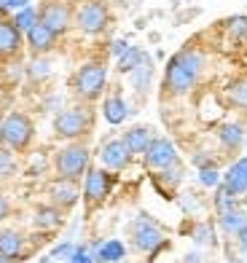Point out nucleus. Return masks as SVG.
Segmentation results:
<instances>
[{
  "label": "nucleus",
  "instance_id": "obj_41",
  "mask_svg": "<svg viewBox=\"0 0 247 263\" xmlns=\"http://www.w3.org/2000/svg\"><path fill=\"white\" fill-rule=\"evenodd\" d=\"M78 3H84V0H78Z\"/></svg>",
  "mask_w": 247,
  "mask_h": 263
},
{
  "label": "nucleus",
  "instance_id": "obj_28",
  "mask_svg": "<svg viewBox=\"0 0 247 263\" xmlns=\"http://www.w3.org/2000/svg\"><path fill=\"white\" fill-rule=\"evenodd\" d=\"M226 30L231 32V38H237V41L247 38V16H231L226 22Z\"/></svg>",
  "mask_w": 247,
  "mask_h": 263
},
{
  "label": "nucleus",
  "instance_id": "obj_21",
  "mask_svg": "<svg viewBox=\"0 0 247 263\" xmlns=\"http://www.w3.org/2000/svg\"><path fill=\"white\" fill-rule=\"evenodd\" d=\"M35 226H38V229H43V231L60 229V226H62V210H56L54 204L38 207V210H35Z\"/></svg>",
  "mask_w": 247,
  "mask_h": 263
},
{
  "label": "nucleus",
  "instance_id": "obj_9",
  "mask_svg": "<svg viewBox=\"0 0 247 263\" xmlns=\"http://www.w3.org/2000/svg\"><path fill=\"white\" fill-rule=\"evenodd\" d=\"M145 164L156 172L169 170L172 164H178V151H175L172 140H167V137H154L150 140V145L145 151Z\"/></svg>",
  "mask_w": 247,
  "mask_h": 263
},
{
  "label": "nucleus",
  "instance_id": "obj_15",
  "mask_svg": "<svg viewBox=\"0 0 247 263\" xmlns=\"http://www.w3.org/2000/svg\"><path fill=\"white\" fill-rule=\"evenodd\" d=\"M223 188H226L231 196H244L247 194V156L237 159L229 166V172L223 175Z\"/></svg>",
  "mask_w": 247,
  "mask_h": 263
},
{
  "label": "nucleus",
  "instance_id": "obj_16",
  "mask_svg": "<svg viewBox=\"0 0 247 263\" xmlns=\"http://www.w3.org/2000/svg\"><path fill=\"white\" fill-rule=\"evenodd\" d=\"M121 140L126 142V148H129V153H132V156H137V153H143V156H145L150 140H154V132H150L148 126H135V129L124 132Z\"/></svg>",
  "mask_w": 247,
  "mask_h": 263
},
{
  "label": "nucleus",
  "instance_id": "obj_8",
  "mask_svg": "<svg viewBox=\"0 0 247 263\" xmlns=\"http://www.w3.org/2000/svg\"><path fill=\"white\" fill-rule=\"evenodd\" d=\"M116 183V175H110L105 166H89L86 170V183H84V196H86V204L89 207H97L102 204L108 194L113 191Z\"/></svg>",
  "mask_w": 247,
  "mask_h": 263
},
{
  "label": "nucleus",
  "instance_id": "obj_26",
  "mask_svg": "<svg viewBox=\"0 0 247 263\" xmlns=\"http://www.w3.org/2000/svg\"><path fill=\"white\" fill-rule=\"evenodd\" d=\"M16 170V159H14V151L6 148V145H0V177H8V175H14Z\"/></svg>",
  "mask_w": 247,
  "mask_h": 263
},
{
  "label": "nucleus",
  "instance_id": "obj_29",
  "mask_svg": "<svg viewBox=\"0 0 247 263\" xmlns=\"http://www.w3.org/2000/svg\"><path fill=\"white\" fill-rule=\"evenodd\" d=\"M199 183L207 185V188H218L220 185V175L215 166H204V170H199Z\"/></svg>",
  "mask_w": 247,
  "mask_h": 263
},
{
  "label": "nucleus",
  "instance_id": "obj_5",
  "mask_svg": "<svg viewBox=\"0 0 247 263\" xmlns=\"http://www.w3.org/2000/svg\"><path fill=\"white\" fill-rule=\"evenodd\" d=\"M54 170H56V177L78 180V177L86 175V170H89V148L84 142H70V145H65L54 156Z\"/></svg>",
  "mask_w": 247,
  "mask_h": 263
},
{
  "label": "nucleus",
  "instance_id": "obj_2",
  "mask_svg": "<svg viewBox=\"0 0 247 263\" xmlns=\"http://www.w3.org/2000/svg\"><path fill=\"white\" fill-rule=\"evenodd\" d=\"M94 126V116L86 105H73L65 107L54 116V135L60 140H81L86 137Z\"/></svg>",
  "mask_w": 247,
  "mask_h": 263
},
{
  "label": "nucleus",
  "instance_id": "obj_27",
  "mask_svg": "<svg viewBox=\"0 0 247 263\" xmlns=\"http://www.w3.org/2000/svg\"><path fill=\"white\" fill-rule=\"evenodd\" d=\"M234 199H237V196H231L223 185H218V188H215V210H218V215L234 210Z\"/></svg>",
  "mask_w": 247,
  "mask_h": 263
},
{
  "label": "nucleus",
  "instance_id": "obj_14",
  "mask_svg": "<svg viewBox=\"0 0 247 263\" xmlns=\"http://www.w3.org/2000/svg\"><path fill=\"white\" fill-rule=\"evenodd\" d=\"M164 242V234L159 226H154L148 218H140L135 223V247L143 253H154V250Z\"/></svg>",
  "mask_w": 247,
  "mask_h": 263
},
{
  "label": "nucleus",
  "instance_id": "obj_10",
  "mask_svg": "<svg viewBox=\"0 0 247 263\" xmlns=\"http://www.w3.org/2000/svg\"><path fill=\"white\" fill-rule=\"evenodd\" d=\"M49 199L56 210H73L81 199V191H78V180H65V177H54L49 183Z\"/></svg>",
  "mask_w": 247,
  "mask_h": 263
},
{
  "label": "nucleus",
  "instance_id": "obj_35",
  "mask_svg": "<svg viewBox=\"0 0 247 263\" xmlns=\"http://www.w3.org/2000/svg\"><path fill=\"white\" fill-rule=\"evenodd\" d=\"M6 6H8V8H14V11H22V8H27V6H30V0H6Z\"/></svg>",
  "mask_w": 247,
  "mask_h": 263
},
{
  "label": "nucleus",
  "instance_id": "obj_13",
  "mask_svg": "<svg viewBox=\"0 0 247 263\" xmlns=\"http://www.w3.org/2000/svg\"><path fill=\"white\" fill-rule=\"evenodd\" d=\"M22 51V30L14 19H0V62L14 59Z\"/></svg>",
  "mask_w": 247,
  "mask_h": 263
},
{
  "label": "nucleus",
  "instance_id": "obj_42",
  "mask_svg": "<svg viewBox=\"0 0 247 263\" xmlns=\"http://www.w3.org/2000/svg\"><path fill=\"white\" fill-rule=\"evenodd\" d=\"M0 263H6V260H0Z\"/></svg>",
  "mask_w": 247,
  "mask_h": 263
},
{
  "label": "nucleus",
  "instance_id": "obj_17",
  "mask_svg": "<svg viewBox=\"0 0 247 263\" xmlns=\"http://www.w3.org/2000/svg\"><path fill=\"white\" fill-rule=\"evenodd\" d=\"M102 116H105V121L113 124V126H119V124L126 121L129 107H126V102H124L121 94H110V97L102 102Z\"/></svg>",
  "mask_w": 247,
  "mask_h": 263
},
{
  "label": "nucleus",
  "instance_id": "obj_19",
  "mask_svg": "<svg viewBox=\"0 0 247 263\" xmlns=\"http://www.w3.org/2000/svg\"><path fill=\"white\" fill-rule=\"evenodd\" d=\"M126 253V247L119 242V239H108L105 245H94L91 247V255L102 260V263H116V260H121Z\"/></svg>",
  "mask_w": 247,
  "mask_h": 263
},
{
  "label": "nucleus",
  "instance_id": "obj_1",
  "mask_svg": "<svg viewBox=\"0 0 247 263\" xmlns=\"http://www.w3.org/2000/svg\"><path fill=\"white\" fill-rule=\"evenodd\" d=\"M204 67V54L196 49H183L178 51L164 70V94L169 97H183L194 89V83Z\"/></svg>",
  "mask_w": 247,
  "mask_h": 263
},
{
  "label": "nucleus",
  "instance_id": "obj_31",
  "mask_svg": "<svg viewBox=\"0 0 247 263\" xmlns=\"http://www.w3.org/2000/svg\"><path fill=\"white\" fill-rule=\"evenodd\" d=\"M67 260H70V263H94V255H91L89 247H75L73 253H70Z\"/></svg>",
  "mask_w": 247,
  "mask_h": 263
},
{
  "label": "nucleus",
  "instance_id": "obj_37",
  "mask_svg": "<svg viewBox=\"0 0 247 263\" xmlns=\"http://www.w3.org/2000/svg\"><path fill=\"white\" fill-rule=\"evenodd\" d=\"M6 11H8V6H6V0H0V19H6Z\"/></svg>",
  "mask_w": 247,
  "mask_h": 263
},
{
  "label": "nucleus",
  "instance_id": "obj_30",
  "mask_svg": "<svg viewBox=\"0 0 247 263\" xmlns=\"http://www.w3.org/2000/svg\"><path fill=\"white\" fill-rule=\"evenodd\" d=\"M194 239L199 245H213L215 242V234H213V226L210 223H199L194 229Z\"/></svg>",
  "mask_w": 247,
  "mask_h": 263
},
{
  "label": "nucleus",
  "instance_id": "obj_18",
  "mask_svg": "<svg viewBox=\"0 0 247 263\" xmlns=\"http://www.w3.org/2000/svg\"><path fill=\"white\" fill-rule=\"evenodd\" d=\"M22 245H25V239H22L19 231L14 229H0V258L3 260H14L22 255Z\"/></svg>",
  "mask_w": 247,
  "mask_h": 263
},
{
  "label": "nucleus",
  "instance_id": "obj_7",
  "mask_svg": "<svg viewBox=\"0 0 247 263\" xmlns=\"http://www.w3.org/2000/svg\"><path fill=\"white\" fill-rule=\"evenodd\" d=\"M73 16H75V11L67 0H43L38 8V22L51 27L56 35H65L73 27Z\"/></svg>",
  "mask_w": 247,
  "mask_h": 263
},
{
  "label": "nucleus",
  "instance_id": "obj_23",
  "mask_svg": "<svg viewBox=\"0 0 247 263\" xmlns=\"http://www.w3.org/2000/svg\"><path fill=\"white\" fill-rule=\"evenodd\" d=\"M226 97L231 107H239V110H247V78H237L229 83Z\"/></svg>",
  "mask_w": 247,
  "mask_h": 263
},
{
  "label": "nucleus",
  "instance_id": "obj_39",
  "mask_svg": "<svg viewBox=\"0 0 247 263\" xmlns=\"http://www.w3.org/2000/svg\"><path fill=\"white\" fill-rule=\"evenodd\" d=\"M3 118H6V116H0V126H3Z\"/></svg>",
  "mask_w": 247,
  "mask_h": 263
},
{
  "label": "nucleus",
  "instance_id": "obj_25",
  "mask_svg": "<svg viewBox=\"0 0 247 263\" xmlns=\"http://www.w3.org/2000/svg\"><path fill=\"white\" fill-rule=\"evenodd\" d=\"M35 22H38V8H32V6L16 11V16H14V25H16L22 32H27V30L35 25Z\"/></svg>",
  "mask_w": 247,
  "mask_h": 263
},
{
  "label": "nucleus",
  "instance_id": "obj_36",
  "mask_svg": "<svg viewBox=\"0 0 247 263\" xmlns=\"http://www.w3.org/2000/svg\"><path fill=\"white\" fill-rule=\"evenodd\" d=\"M8 212H11V207H8L6 196H0V220H6V218H8Z\"/></svg>",
  "mask_w": 247,
  "mask_h": 263
},
{
  "label": "nucleus",
  "instance_id": "obj_20",
  "mask_svg": "<svg viewBox=\"0 0 247 263\" xmlns=\"http://www.w3.org/2000/svg\"><path fill=\"white\" fill-rule=\"evenodd\" d=\"M218 140L226 151H239L242 140H244V129L239 124H223L218 129Z\"/></svg>",
  "mask_w": 247,
  "mask_h": 263
},
{
  "label": "nucleus",
  "instance_id": "obj_3",
  "mask_svg": "<svg viewBox=\"0 0 247 263\" xmlns=\"http://www.w3.org/2000/svg\"><path fill=\"white\" fill-rule=\"evenodd\" d=\"M32 137H35V124L30 121V116L14 110L3 118V126H0V145L11 148L14 153H22V151L30 148Z\"/></svg>",
  "mask_w": 247,
  "mask_h": 263
},
{
  "label": "nucleus",
  "instance_id": "obj_12",
  "mask_svg": "<svg viewBox=\"0 0 247 263\" xmlns=\"http://www.w3.org/2000/svg\"><path fill=\"white\" fill-rule=\"evenodd\" d=\"M56 38H60V35H56L51 27H46L43 22H35V25L25 32V41H27V46H30V51L32 54H49L54 46H56Z\"/></svg>",
  "mask_w": 247,
  "mask_h": 263
},
{
  "label": "nucleus",
  "instance_id": "obj_33",
  "mask_svg": "<svg viewBox=\"0 0 247 263\" xmlns=\"http://www.w3.org/2000/svg\"><path fill=\"white\" fill-rule=\"evenodd\" d=\"M126 49H129V43H126V41H121V38L110 43V54H113V57H121Z\"/></svg>",
  "mask_w": 247,
  "mask_h": 263
},
{
  "label": "nucleus",
  "instance_id": "obj_22",
  "mask_svg": "<svg viewBox=\"0 0 247 263\" xmlns=\"http://www.w3.org/2000/svg\"><path fill=\"white\" fill-rule=\"evenodd\" d=\"M148 59V54L143 49H137V46H129V49L119 57V70L121 73H135V70L140 67Z\"/></svg>",
  "mask_w": 247,
  "mask_h": 263
},
{
  "label": "nucleus",
  "instance_id": "obj_4",
  "mask_svg": "<svg viewBox=\"0 0 247 263\" xmlns=\"http://www.w3.org/2000/svg\"><path fill=\"white\" fill-rule=\"evenodd\" d=\"M105 81H108V70L102 62H86L78 67V73L73 78V89L84 102H94L97 97H102L105 91Z\"/></svg>",
  "mask_w": 247,
  "mask_h": 263
},
{
  "label": "nucleus",
  "instance_id": "obj_34",
  "mask_svg": "<svg viewBox=\"0 0 247 263\" xmlns=\"http://www.w3.org/2000/svg\"><path fill=\"white\" fill-rule=\"evenodd\" d=\"M237 239H239V247L244 250V253H247V223L242 226V229L237 231Z\"/></svg>",
  "mask_w": 247,
  "mask_h": 263
},
{
  "label": "nucleus",
  "instance_id": "obj_40",
  "mask_svg": "<svg viewBox=\"0 0 247 263\" xmlns=\"http://www.w3.org/2000/svg\"><path fill=\"white\" fill-rule=\"evenodd\" d=\"M229 263H239V260H229Z\"/></svg>",
  "mask_w": 247,
  "mask_h": 263
},
{
  "label": "nucleus",
  "instance_id": "obj_32",
  "mask_svg": "<svg viewBox=\"0 0 247 263\" xmlns=\"http://www.w3.org/2000/svg\"><path fill=\"white\" fill-rule=\"evenodd\" d=\"M73 250H75L73 245L65 242V245H60V247H54V250H51V258H60V255H67V258H70V253H73Z\"/></svg>",
  "mask_w": 247,
  "mask_h": 263
},
{
  "label": "nucleus",
  "instance_id": "obj_38",
  "mask_svg": "<svg viewBox=\"0 0 247 263\" xmlns=\"http://www.w3.org/2000/svg\"><path fill=\"white\" fill-rule=\"evenodd\" d=\"M185 263H199V255H196V253H191V255L185 258Z\"/></svg>",
  "mask_w": 247,
  "mask_h": 263
},
{
  "label": "nucleus",
  "instance_id": "obj_6",
  "mask_svg": "<svg viewBox=\"0 0 247 263\" xmlns=\"http://www.w3.org/2000/svg\"><path fill=\"white\" fill-rule=\"evenodd\" d=\"M73 22L84 35H100L110 25V8L105 0H84V3L75 8Z\"/></svg>",
  "mask_w": 247,
  "mask_h": 263
},
{
  "label": "nucleus",
  "instance_id": "obj_24",
  "mask_svg": "<svg viewBox=\"0 0 247 263\" xmlns=\"http://www.w3.org/2000/svg\"><path fill=\"white\" fill-rule=\"evenodd\" d=\"M218 220H220V229L226 231V234H237L242 226L247 223V215H244L242 210L234 207V210H229V212H220Z\"/></svg>",
  "mask_w": 247,
  "mask_h": 263
},
{
  "label": "nucleus",
  "instance_id": "obj_11",
  "mask_svg": "<svg viewBox=\"0 0 247 263\" xmlns=\"http://www.w3.org/2000/svg\"><path fill=\"white\" fill-rule=\"evenodd\" d=\"M100 161H102V166L108 172H121V170H126V166L132 164V153H129L126 142L121 137H116V140H108L102 145Z\"/></svg>",
  "mask_w": 247,
  "mask_h": 263
}]
</instances>
